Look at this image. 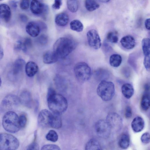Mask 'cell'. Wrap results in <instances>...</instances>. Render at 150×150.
I'll list each match as a JSON object with an SVG mask.
<instances>
[{"instance_id": "cell-1", "label": "cell", "mask_w": 150, "mask_h": 150, "mask_svg": "<svg viewBox=\"0 0 150 150\" xmlns=\"http://www.w3.org/2000/svg\"><path fill=\"white\" fill-rule=\"evenodd\" d=\"M47 100L49 108L53 113L60 114L65 112L67 108L66 99L63 96L57 93L51 87L48 90Z\"/></svg>"}, {"instance_id": "cell-2", "label": "cell", "mask_w": 150, "mask_h": 150, "mask_svg": "<svg viewBox=\"0 0 150 150\" xmlns=\"http://www.w3.org/2000/svg\"><path fill=\"white\" fill-rule=\"evenodd\" d=\"M76 42L71 38L61 37L58 38L53 46V51L58 59L65 58L74 50Z\"/></svg>"}, {"instance_id": "cell-3", "label": "cell", "mask_w": 150, "mask_h": 150, "mask_svg": "<svg viewBox=\"0 0 150 150\" xmlns=\"http://www.w3.org/2000/svg\"><path fill=\"white\" fill-rule=\"evenodd\" d=\"M2 125L4 129L8 132L15 133L21 128L19 121V116L15 112L8 111L4 116Z\"/></svg>"}, {"instance_id": "cell-4", "label": "cell", "mask_w": 150, "mask_h": 150, "mask_svg": "<svg viewBox=\"0 0 150 150\" xmlns=\"http://www.w3.org/2000/svg\"><path fill=\"white\" fill-rule=\"evenodd\" d=\"M115 92L114 83L105 80L101 81L97 88L98 96L104 101H108L113 98Z\"/></svg>"}, {"instance_id": "cell-5", "label": "cell", "mask_w": 150, "mask_h": 150, "mask_svg": "<svg viewBox=\"0 0 150 150\" xmlns=\"http://www.w3.org/2000/svg\"><path fill=\"white\" fill-rule=\"evenodd\" d=\"M19 145L17 139L10 134L2 133L0 135V150H15Z\"/></svg>"}, {"instance_id": "cell-6", "label": "cell", "mask_w": 150, "mask_h": 150, "mask_svg": "<svg viewBox=\"0 0 150 150\" xmlns=\"http://www.w3.org/2000/svg\"><path fill=\"white\" fill-rule=\"evenodd\" d=\"M74 71L77 79L81 82L88 80L92 74L91 68L84 62H79L76 64L74 67Z\"/></svg>"}, {"instance_id": "cell-7", "label": "cell", "mask_w": 150, "mask_h": 150, "mask_svg": "<svg viewBox=\"0 0 150 150\" xmlns=\"http://www.w3.org/2000/svg\"><path fill=\"white\" fill-rule=\"evenodd\" d=\"M20 101L19 97L13 94L6 96L2 100L0 106L1 111H9L18 106Z\"/></svg>"}, {"instance_id": "cell-8", "label": "cell", "mask_w": 150, "mask_h": 150, "mask_svg": "<svg viewBox=\"0 0 150 150\" xmlns=\"http://www.w3.org/2000/svg\"><path fill=\"white\" fill-rule=\"evenodd\" d=\"M95 128L97 135L104 139L109 137L112 130L106 121L103 120H99L97 122Z\"/></svg>"}, {"instance_id": "cell-9", "label": "cell", "mask_w": 150, "mask_h": 150, "mask_svg": "<svg viewBox=\"0 0 150 150\" xmlns=\"http://www.w3.org/2000/svg\"><path fill=\"white\" fill-rule=\"evenodd\" d=\"M106 120L111 129L116 131L121 129L122 125V119L116 113L111 112L107 115Z\"/></svg>"}, {"instance_id": "cell-10", "label": "cell", "mask_w": 150, "mask_h": 150, "mask_svg": "<svg viewBox=\"0 0 150 150\" xmlns=\"http://www.w3.org/2000/svg\"><path fill=\"white\" fill-rule=\"evenodd\" d=\"M87 37L89 46L96 50L99 49L101 45V40L96 30L91 29L87 33Z\"/></svg>"}, {"instance_id": "cell-11", "label": "cell", "mask_w": 150, "mask_h": 150, "mask_svg": "<svg viewBox=\"0 0 150 150\" xmlns=\"http://www.w3.org/2000/svg\"><path fill=\"white\" fill-rule=\"evenodd\" d=\"M53 113L47 109L42 110L39 113L38 119V125L43 127H50Z\"/></svg>"}, {"instance_id": "cell-12", "label": "cell", "mask_w": 150, "mask_h": 150, "mask_svg": "<svg viewBox=\"0 0 150 150\" xmlns=\"http://www.w3.org/2000/svg\"><path fill=\"white\" fill-rule=\"evenodd\" d=\"M25 30L26 32L33 37L38 36L39 34L41 28L39 24L33 21L28 22L26 25Z\"/></svg>"}, {"instance_id": "cell-13", "label": "cell", "mask_w": 150, "mask_h": 150, "mask_svg": "<svg viewBox=\"0 0 150 150\" xmlns=\"http://www.w3.org/2000/svg\"><path fill=\"white\" fill-rule=\"evenodd\" d=\"M45 6L37 0H32L30 5V10L34 14H42L45 10Z\"/></svg>"}, {"instance_id": "cell-14", "label": "cell", "mask_w": 150, "mask_h": 150, "mask_svg": "<svg viewBox=\"0 0 150 150\" xmlns=\"http://www.w3.org/2000/svg\"><path fill=\"white\" fill-rule=\"evenodd\" d=\"M0 17L4 21L8 23L10 20L11 12L9 6L6 4H2L0 6Z\"/></svg>"}, {"instance_id": "cell-15", "label": "cell", "mask_w": 150, "mask_h": 150, "mask_svg": "<svg viewBox=\"0 0 150 150\" xmlns=\"http://www.w3.org/2000/svg\"><path fill=\"white\" fill-rule=\"evenodd\" d=\"M19 98L20 103L23 105L28 108L31 107L33 100L31 94L29 91H23Z\"/></svg>"}, {"instance_id": "cell-16", "label": "cell", "mask_w": 150, "mask_h": 150, "mask_svg": "<svg viewBox=\"0 0 150 150\" xmlns=\"http://www.w3.org/2000/svg\"><path fill=\"white\" fill-rule=\"evenodd\" d=\"M144 120L139 116L135 117L131 123L132 128L135 132H139L142 131L144 127Z\"/></svg>"}, {"instance_id": "cell-17", "label": "cell", "mask_w": 150, "mask_h": 150, "mask_svg": "<svg viewBox=\"0 0 150 150\" xmlns=\"http://www.w3.org/2000/svg\"><path fill=\"white\" fill-rule=\"evenodd\" d=\"M120 42L124 48L128 50L133 48L136 45L134 38L130 35L123 37L120 40Z\"/></svg>"}, {"instance_id": "cell-18", "label": "cell", "mask_w": 150, "mask_h": 150, "mask_svg": "<svg viewBox=\"0 0 150 150\" xmlns=\"http://www.w3.org/2000/svg\"><path fill=\"white\" fill-rule=\"evenodd\" d=\"M38 70V67L37 64L34 62H28L25 65V73L29 77L33 76L37 73Z\"/></svg>"}, {"instance_id": "cell-19", "label": "cell", "mask_w": 150, "mask_h": 150, "mask_svg": "<svg viewBox=\"0 0 150 150\" xmlns=\"http://www.w3.org/2000/svg\"><path fill=\"white\" fill-rule=\"evenodd\" d=\"M25 65V60L21 58L16 59L14 62L12 70L13 75H17L23 70Z\"/></svg>"}, {"instance_id": "cell-20", "label": "cell", "mask_w": 150, "mask_h": 150, "mask_svg": "<svg viewBox=\"0 0 150 150\" xmlns=\"http://www.w3.org/2000/svg\"><path fill=\"white\" fill-rule=\"evenodd\" d=\"M58 59V58L53 51L47 52L43 56V61L45 64L54 63L57 61Z\"/></svg>"}, {"instance_id": "cell-21", "label": "cell", "mask_w": 150, "mask_h": 150, "mask_svg": "<svg viewBox=\"0 0 150 150\" xmlns=\"http://www.w3.org/2000/svg\"><path fill=\"white\" fill-rule=\"evenodd\" d=\"M69 17L68 14L65 13H59L56 16L55 21L56 24L60 26H64L68 23Z\"/></svg>"}, {"instance_id": "cell-22", "label": "cell", "mask_w": 150, "mask_h": 150, "mask_svg": "<svg viewBox=\"0 0 150 150\" xmlns=\"http://www.w3.org/2000/svg\"><path fill=\"white\" fill-rule=\"evenodd\" d=\"M121 91L124 96L127 99L131 98L134 93V88L129 83L123 84L121 87Z\"/></svg>"}, {"instance_id": "cell-23", "label": "cell", "mask_w": 150, "mask_h": 150, "mask_svg": "<svg viewBox=\"0 0 150 150\" xmlns=\"http://www.w3.org/2000/svg\"><path fill=\"white\" fill-rule=\"evenodd\" d=\"M62 124V120L60 114L53 112L50 127L53 128L58 129L61 127Z\"/></svg>"}, {"instance_id": "cell-24", "label": "cell", "mask_w": 150, "mask_h": 150, "mask_svg": "<svg viewBox=\"0 0 150 150\" xmlns=\"http://www.w3.org/2000/svg\"><path fill=\"white\" fill-rule=\"evenodd\" d=\"M148 91H146L143 96L141 101L140 105L142 109L144 111L148 109L150 107V94Z\"/></svg>"}, {"instance_id": "cell-25", "label": "cell", "mask_w": 150, "mask_h": 150, "mask_svg": "<svg viewBox=\"0 0 150 150\" xmlns=\"http://www.w3.org/2000/svg\"><path fill=\"white\" fill-rule=\"evenodd\" d=\"M85 149L87 150H101V147L98 140L95 139H92L87 143Z\"/></svg>"}, {"instance_id": "cell-26", "label": "cell", "mask_w": 150, "mask_h": 150, "mask_svg": "<svg viewBox=\"0 0 150 150\" xmlns=\"http://www.w3.org/2000/svg\"><path fill=\"white\" fill-rule=\"evenodd\" d=\"M118 144L121 149H125L128 148L130 144V139L129 136L125 134H122L119 139Z\"/></svg>"}, {"instance_id": "cell-27", "label": "cell", "mask_w": 150, "mask_h": 150, "mask_svg": "<svg viewBox=\"0 0 150 150\" xmlns=\"http://www.w3.org/2000/svg\"><path fill=\"white\" fill-rule=\"evenodd\" d=\"M122 62V58L119 54H113L110 56L109 58V63L111 66L117 67H119Z\"/></svg>"}, {"instance_id": "cell-28", "label": "cell", "mask_w": 150, "mask_h": 150, "mask_svg": "<svg viewBox=\"0 0 150 150\" xmlns=\"http://www.w3.org/2000/svg\"><path fill=\"white\" fill-rule=\"evenodd\" d=\"M142 50L144 56L150 55V39L143 38L142 42Z\"/></svg>"}, {"instance_id": "cell-29", "label": "cell", "mask_w": 150, "mask_h": 150, "mask_svg": "<svg viewBox=\"0 0 150 150\" xmlns=\"http://www.w3.org/2000/svg\"><path fill=\"white\" fill-rule=\"evenodd\" d=\"M85 5L86 8L89 11H93L98 8L99 4L95 0H85Z\"/></svg>"}, {"instance_id": "cell-30", "label": "cell", "mask_w": 150, "mask_h": 150, "mask_svg": "<svg viewBox=\"0 0 150 150\" xmlns=\"http://www.w3.org/2000/svg\"><path fill=\"white\" fill-rule=\"evenodd\" d=\"M70 28L72 30L78 32L82 31L83 26L82 23L78 20L72 21L70 23Z\"/></svg>"}, {"instance_id": "cell-31", "label": "cell", "mask_w": 150, "mask_h": 150, "mask_svg": "<svg viewBox=\"0 0 150 150\" xmlns=\"http://www.w3.org/2000/svg\"><path fill=\"white\" fill-rule=\"evenodd\" d=\"M67 6L71 12L75 13L78 10L79 6V0H67Z\"/></svg>"}, {"instance_id": "cell-32", "label": "cell", "mask_w": 150, "mask_h": 150, "mask_svg": "<svg viewBox=\"0 0 150 150\" xmlns=\"http://www.w3.org/2000/svg\"><path fill=\"white\" fill-rule=\"evenodd\" d=\"M95 77L102 80H105L109 76L108 71L104 69H99L95 71L94 73Z\"/></svg>"}, {"instance_id": "cell-33", "label": "cell", "mask_w": 150, "mask_h": 150, "mask_svg": "<svg viewBox=\"0 0 150 150\" xmlns=\"http://www.w3.org/2000/svg\"><path fill=\"white\" fill-rule=\"evenodd\" d=\"M107 40L112 43H116L118 40V37L117 33L115 31L108 32L106 35Z\"/></svg>"}, {"instance_id": "cell-34", "label": "cell", "mask_w": 150, "mask_h": 150, "mask_svg": "<svg viewBox=\"0 0 150 150\" xmlns=\"http://www.w3.org/2000/svg\"><path fill=\"white\" fill-rule=\"evenodd\" d=\"M47 140L50 141L55 142L57 141L58 136L57 133L54 130H50L46 136Z\"/></svg>"}, {"instance_id": "cell-35", "label": "cell", "mask_w": 150, "mask_h": 150, "mask_svg": "<svg viewBox=\"0 0 150 150\" xmlns=\"http://www.w3.org/2000/svg\"><path fill=\"white\" fill-rule=\"evenodd\" d=\"M37 131H35L34 133V139L33 142L29 145L27 147V150H36L39 149V146L38 144L36 142L37 136Z\"/></svg>"}, {"instance_id": "cell-36", "label": "cell", "mask_w": 150, "mask_h": 150, "mask_svg": "<svg viewBox=\"0 0 150 150\" xmlns=\"http://www.w3.org/2000/svg\"><path fill=\"white\" fill-rule=\"evenodd\" d=\"M37 41L38 43L41 45H45L48 42V37L45 35H42L38 37L37 39Z\"/></svg>"}, {"instance_id": "cell-37", "label": "cell", "mask_w": 150, "mask_h": 150, "mask_svg": "<svg viewBox=\"0 0 150 150\" xmlns=\"http://www.w3.org/2000/svg\"><path fill=\"white\" fill-rule=\"evenodd\" d=\"M19 123L21 128L25 126L27 122V118L25 115L22 114L19 116Z\"/></svg>"}, {"instance_id": "cell-38", "label": "cell", "mask_w": 150, "mask_h": 150, "mask_svg": "<svg viewBox=\"0 0 150 150\" xmlns=\"http://www.w3.org/2000/svg\"><path fill=\"white\" fill-rule=\"evenodd\" d=\"M141 140L142 143L148 144L150 142V134L148 132L144 133L141 136Z\"/></svg>"}, {"instance_id": "cell-39", "label": "cell", "mask_w": 150, "mask_h": 150, "mask_svg": "<svg viewBox=\"0 0 150 150\" xmlns=\"http://www.w3.org/2000/svg\"><path fill=\"white\" fill-rule=\"evenodd\" d=\"M41 150H60V147L57 145L53 144H48L44 145Z\"/></svg>"}, {"instance_id": "cell-40", "label": "cell", "mask_w": 150, "mask_h": 150, "mask_svg": "<svg viewBox=\"0 0 150 150\" xmlns=\"http://www.w3.org/2000/svg\"><path fill=\"white\" fill-rule=\"evenodd\" d=\"M143 64L146 69L148 71H150V56H145Z\"/></svg>"}, {"instance_id": "cell-41", "label": "cell", "mask_w": 150, "mask_h": 150, "mask_svg": "<svg viewBox=\"0 0 150 150\" xmlns=\"http://www.w3.org/2000/svg\"><path fill=\"white\" fill-rule=\"evenodd\" d=\"M30 0H21L20 3V7L23 10L28 9L29 6Z\"/></svg>"}, {"instance_id": "cell-42", "label": "cell", "mask_w": 150, "mask_h": 150, "mask_svg": "<svg viewBox=\"0 0 150 150\" xmlns=\"http://www.w3.org/2000/svg\"><path fill=\"white\" fill-rule=\"evenodd\" d=\"M24 45V50L23 51L26 52L28 48L32 45V41L31 39L29 38H26L23 42Z\"/></svg>"}, {"instance_id": "cell-43", "label": "cell", "mask_w": 150, "mask_h": 150, "mask_svg": "<svg viewBox=\"0 0 150 150\" xmlns=\"http://www.w3.org/2000/svg\"><path fill=\"white\" fill-rule=\"evenodd\" d=\"M14 48L17 50H22L23 51L24 50L23 42L20 40L17 41L14 44Z\"/></svg>"}, {"instance_id": "cell-44", "label": "cell", "mask_w": 150, "mask_h": 150, "mask_svg": "<svg viewBox=\"0 0 150 150\" xmlns=\"http://www.w3.org/2000/svg\"><path fill=\"white\" fill-rule=\"evenodd\" d=\"M62 5V0H54V3L52 5V7L54 9H59Z\"/></svg>"}, {"instance_id": "cell-45", "label": "cell", "mask_w": 150, "mask_h": 150, "mask_svg": "<svg viewBox=\"0 0 150 150\" xmlns=\"http://www.w3.org/2000/svg\"><path fill=\"white\" fill-rule=\"evenodd\" d=\"M132 110L131 107L129 106L127 107L125 109V116L127 118H130L132 116Z\"/></svg>"}, {"instance_id": "cell-46", "label": "cell", "mask_w": 150, "mask_h": 150, "mask_svg": "<svg viewBox=\"0 0 150 150\" xmlns=\"http://www.w3.org/2000/svg\"><path fill=\"white\" fill-rule=\"evenodd\" d=\"M20 20L22 22H25L27 21L28 18L27 16L24 14H21L19 16Z\"/></svg>"}, {"instance_id": "cell-47", "label": "cell", "mask_w": 150, "mask_h": 150, "mask_svg": "<svg viewBox=\"0 0 150 150\" xmlns=\"http://www.w3.org/2000/svg\"><path fill=\"white\" fill-rule=\"evenodd\" d=\"M145 26L147 29L150 30V18H147L145 20Z\"/></svg>"}, {"instance_id": "cell-48", "label": "cell", "mask_w": 150, "mask_h": 150, "mask_svg": "<svg viewBox=\"0 0 150 150\" xmlns=\"http://www.w3.org/2000/svg\"><path fill=\"white\" fill-rule=\"evenodd\" d=\"M4 55V50L2 47L1 46L0 47V58L1 59L3 57Z\"/></svg>"}, {"instance_id": "cell-49", "label": "cell", "mask_w": 150, "mask_h": 150, "mask_svg": "<svg viewBox=\"0 0 150 150\" xmlns=\"http://www.w3.org/2000/svg\"><path fill=\"white\" fill-rule=\"evenodd\" d=\"M98 1L103 3H106L109 1L110 0H97Z\"/></svg>"}, {"instance_id": "cell-50", "label": "cell", "mask_w": 150, "mask_h": 150, "mask_svg": "<svg viewBox=\"0 0 150 150\" xmlns=\"http://www.w3.org/2000/svg\"><path fill=\"white\" fill-rule=\"evenodd\" d=\"M2 0H0L1 1H2Z\"/></svg>"}]
</instances>
